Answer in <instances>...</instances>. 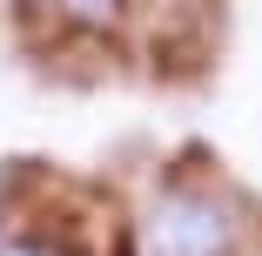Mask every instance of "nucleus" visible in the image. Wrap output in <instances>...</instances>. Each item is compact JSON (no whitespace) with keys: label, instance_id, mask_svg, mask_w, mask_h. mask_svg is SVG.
Segmentation results:
<instances>
[{"label":"nucleus","instance_id":"7ed1b4c3","mask_svg":"<svg viewBox=\"0 0 262 256\" xmlns=\"http://www.w3.org/2000/svg\"><path fill=\"white\" fill-rule=\"evenodd\" d=\"M61 14L81 27H108V21H121V0H61Z\"/></svg>","mask_w":262,"mask_h":256},{"label":"nucleus","instance_id":"f257e3e1","mask_svg":"<svg viewBox=\"0 0 262 256\" xmlns=\"http://www.w3.org/2000/svg\"><path fill=\"white\" fill-rule=\"evenodd\" d=\"M242 216L208 189H168L141 216V256H235Z\"/></svg>","mask_w":262,"mask_h":256},{"label":"nucleus","instance_id":"f03ea898","mask_svg":"<svg viewBox=\"0 0 262 256\" xmlns=\"http://www.w3.org/2000/svg\"><path fill=\"white\" fill-rule=\"evenodd\" d=\"M0 256H74V249L54 243V236H40V229H7L0 236Z\"/></svg>","mask_w":262,"mask_h":256}]
</instances>
